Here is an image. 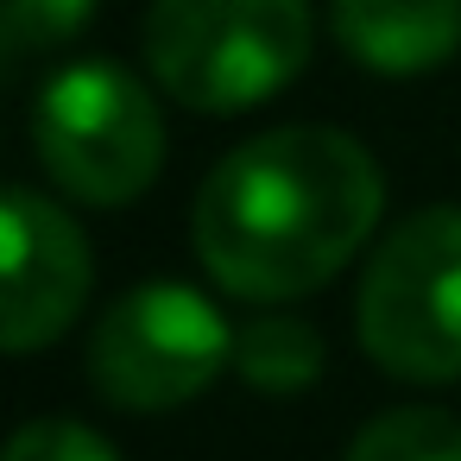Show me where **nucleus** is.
<instances>
[{"label":"nucleus","instance_id":"9d476101","mask_svg":"<svg viewBox=\"0 0 461 461\" xmlns=\"http://www.w3.org/2000/svg\"><path fill=\"white\" fill-rule=\"evenodd\" d=\"M0 461H121V455L108 436H95L77 417H39V423H20L7 436Z\"/></svg>","mask_w":461,"mask_h":461},{"label":"nucleus","instance_id":"7ed1b4c3","mask_svg":"<svg viewBox=\"0 0 461 461\" xmlns=\"http://www.w3.org/2000/svg\"><path fill=\"white\" fill-rule=\"evenodd\" d=\"M32 146L64 196L89 209H127L165 165V121L133 70L83 58L45 83L32 108Z\"/></svg>","mask_w":461,"mask_h":461},{"label":"nucleus","instance_id":"20e7f679","mask_svg":"<svg viewBox=\"0 0 461 461\" xmlns=\"http://www.w3.org/2000/svg\"><path fill=\"white\" fill-rule=\"evenodd\" d=\"M360 348L411 385L461 379V209L404 215L360 278Z\"/></svg>","mask_w":461,"mask_h":461},{"label":"nucleus","instance_id":"f03ea898","mask_svg":"<svg viewBox=\"0 0 461 461\" xmlns=\"http://www.w3.org/2000/svg\"><path fill=\"white\" fill-rule=\"evenodd\" d=\"M310 0H152L146 64L196 114H247L310 64Z\"/></svg>","mask_w":461,"mask_h":461},{"label":"nucleus","instance_id":"1a4fd4ad","mask_svg":"<svg viewBox=\"0 0 461 461\" xmlns=\"http://www.w3.org/2000/svg\"><path fill=\"white\" fill-rule=\"evenodd\" d=\"M341 461H461V417L429 404L385 411L348 442Z\"/></svg>","mask_w":461,"mask_h":461},{"label":"nucleus","instance_id":"f8f14e48","mask_svg":"<svg viewBox=\"0 0 461 461\" xmlns=\"http://www.w3.org/2000/svg\"><path fill=\"white\" fill-rule=\"evenodd\" d=\"M26 64V45H20V32H14V20H7V7H0V89L14 83V70Z\"/></svg>","mask_w":461,"mask_h":461},{"label":"nucleus","instance_id":"f257e3e1","mask_svg":"<svg viewBox=\"0 0 461 461\" xmlns=\"http://www.w3.org/2000/svg\"><path fill=\"white\" fill-rule=\"evenodd\" d=\"M385 177L341 127H272L234 146L196 190L190 240L203 272L247 303L322 291L379 228Z\"/></svg>","mask_w":461,"mask_h":461},{"label":"nucleus","instance_id":"423d86ee","mask_svg":"<svg viewBox=\"0 0 461 461\" xmlns=\"http://www.w3.org/2000/svg\"><path fill=\"white\" fill-rule=\"evenodd\" d=\"M95 259L64 203L0 190V354L51 348L89 303Z\"/></svg>","mask_w":461,"mask_h":461},{"label":"nucleus","instance_id":"6e6552de","mask_svg":"<svg viewBox=\"0 0 461 461\" xmlns=\"http://www.w3.org/2000/svg\"><path fill=\"white\" fill-rule=\"evenodd\" d=\"M322 360H329V348H322V335L303 316L266 310L247 329H234V366H240V379L259 385V392H272V398L316 385L322 379Z\"/></svg>","mask_w":461,"mask_h":461},{"label":"nucleus","instance_id":"9b49d317","mask_svg":"<svg viewBox=\"0 0 461 461\" xmlns=\"http://www.w3.org/2000/svg\"><path fill=\"white\" fill-rule=\"evenodd\" d=\"M0 7H7V20H14L26 58H32V51H64V45L83 39V26L95 20V0H0Z\"/></svg>","mask_w":461,"mask_h":461},{"label":"nucleus","instance_id":"0eeeda50","mask_svg":"<svg viewBox=\"0 0 461 461\" xmlns=\"http://www.w3.org/2000/svg\"><path fill=\"white\" fill-rule=\"evenodd\" d=\"M329 32L379 77H423L461 51V0H329Z\"/></svg>","mask_w":461,"mask_h":461},{"label":"nucleus","instance_id":"39448f33","mask_svg":"<svg viewBox=\"0 0 461 461\" xmlns=\"http://www.w3.org/2000/svg\"><path fill=\"white\" fill-rule=\"evenodd\" d=\"M234 366L228 316L190 285H133L95 316L89 379L121 411H177Z\"/></svg>","mask_w":461,"mask_h":461}]
</instances>
